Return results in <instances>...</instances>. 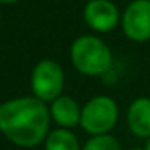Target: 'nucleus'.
<instances>
[{
    "label": "nucleus",
    "instance_id": "nucleus-1",
    "mask_svg": "<svg viewBox=\"0 0 150 150\" xmlns=\"http://www.w3.org/2000/svg\"><path fill=\"white\" fill-rule=\"evenodd\" d=\"M50 120V108L34 95L0 103V132L23 149H33L45 140Z\"/></svg>",
    "mask_w": 150,
    "mask_h": 150
},
{
    "label": "nucleus",
    "instance_id": "nucleus-2",
    "mask_svg": "<svg viewBox=\"0 0 150 150\" xmlns=\"http://www.w3.org/2000/svg\"><path fill=\"white\" fill-rule=\"evenodd\" d=\"M71 63L84 76H102L111 68V50L100 37L86 34L71 44Z\"/></svg>",
    "mask_w": 150,
    "mask_h": 150
},
{
    "label": "nucleus",
    "instance_id": "nucleus-3",
    "mask_svg": "<svg viewBox=\"0 0 150 150\" xmlns=\"http://www.w3.org/2000/svg\"><path fill=\"white\" fill-rule=\"evenodd\" d=\"M120 108L108 95H97L84 103L79 126L91 136L108 134L118 123Z\"/></svg>",
    "mask_w": 150,
    "mask_h": 150
},
{
    "label": "nucleus",
    "instance_id": "nucleus-4",
    "mask_svg": "<svg viewBox=\"0 0 150 150\" xmlns=\"http://www.w3.org/2000/svg\"><path fill=\"white\" fill-rule=\"evenodd\" d=\"M65 87V73L55 60H40L31 73V89L34 97L42 102H53Z\"/></svg>",
    "mask_w": 150,
    "mask_h": 150
},
{
    "label": "nucleus",
    "instance_id": "nucleus-5",
    "mask_svg": "<svg viewBox=\"0 0 150 150\" xmlns=\"http://www.w3.org/2000/svg\"><path fill=\"white\" fill-rule=\"evenodd\" d=\"M121 28L132 42L150 40V0H132L121 13Z\"/></svg>",
    "mask_w": 150,
    "mask_h": 150
},
{
    "label": "nucleus",
    "instance_id": "nucleus-6",
    "mask_svg": "<svg viewBox=\"0 0 150 150\" xmlns=\"http://www.w3.org/2000/svg\"><path fill=\"white\" fill-rule=\"evenodd\" d=\"M82 16L86 24L95 33H110L121 21L120 10L111 0H89Z\"/></svg>",
    "mask_w": 150,
    "mask_h": 150
},
{
    "label": "nucleus",
    "instance_id": "nucleus-7",
    "mask_svg": "<svg viewBox=\"0 0 150 150\" xmlns=\"http://www.w3.org/2000/svg\"><path fill=\"white\" fill-rule=\"evenodd\" d=\"M126 123L131 134L139 139L150 137V98L139 97L132 100L126 113Z\"/></svg>",
    "mask_w": 150,
    "mask_h": 150
},
{
    "label": "nucleus",
    "instance_id": "nucleus-8",
    "mask_svg": "<svg viewBox=\"0 0 150 150\" xmlns=\"http://www.w3.org/2000/svg\"><path fill=\"white\" fill-rule=\"evenodd\" d=\"M81 110L79 103L73 97L60 95L53 102H50V116L60 127H71L81 123Z\"/></svg>",
    "mask_w": 150,
    "mask_h": 150
},
{
    "label": "nucleus",
    "instance_id": "nucleus-9",
    "mask_svg": "<svg viewBox=\"0 0 150 150\" xmlns=\"http://www.w3.org/2000/svg\"><path fill=\"white\" fill-rule=\"evenodd\" d=\"M44 144H45V150H81L76 134L66 127L50 131Z\"/></svg>",
    "mask_w": 150,
    "mask_h": 150
},
{
    "label": "nucleus",
    "instance_id": "nucleus-10",
    "mask_svg": "<svg viewBox=\"0 0 150 150\" xmlns=\"http://www.w3.org/2000/svg\"><path fill=\"white\" fill-rule=\"evenodd\" d=\"M81 150H123L121 144L115 136L108 134H100V136H92L87 142L82 145Z\"/></svg>",
    "mask_w": 150,
    "mask_h": 150
},
{
    "label": "nucleus",
    "instance_id": "nucleus-11",
    "mask_svg": "<svg viewBox=\"0 0 150 150\" xmlns=\"http://www.w3.org/2000/svg\"><path fill=\"white\" fill-rule=\"evenodd\" d=\"M16 2H20V0H0V4L4 5H11V4H16Z\"/></svg>",
    "mask_w": 150,
    "mask_h": 150
},
{
    "label": "nucleus",
    "instance_id": "nucleus-12",
    "mask_svg": "<svg viewBox=\"0 0 150 150\" xmlns=\"http://www.w3.org/2000/svg\"><path fill=\"white\" fill-rule=\"evenodd\" d=\"M145 150H150V137L147 139V142H145Z\"/></svg>",
    "mask_w": 150,
    "mask_h": 150
},
{
    "label": "nucleus",
    "instance_id": "nucleus-13",
    "mask_svg": "<svg viewBox=\"0 0 150 150\" xmlns=\"http://www.w3.org/2000/svg\"><path fill=\"white\" fill-rule=\"evenodd\" d=\"M131 150H145V149H139V147H136V149H131Z\"/></svg>",
    "mask_w": 150,
    "mask_h": 150
}]
</instances>
